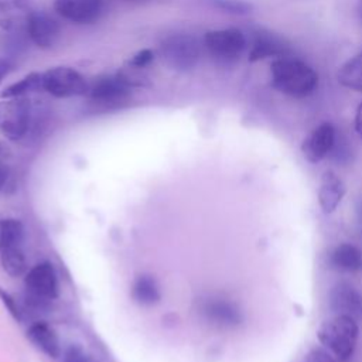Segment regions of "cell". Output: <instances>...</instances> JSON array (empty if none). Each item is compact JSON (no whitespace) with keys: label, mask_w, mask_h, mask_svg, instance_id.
<instances>
[{"label":"cell","mask_w":362,"mask_h":362,"mask_svg":"<svg viewBox=\"0 0 362 362\" xmlns=\"http://www.w3.org/2000/svg\"><path fill=\"white\" fill-rule=\"evenodd\" d=\"M41 86L49 95L64 99L88 93L86 79L71 66H52L41 74Z\"/></svg>","instance_id":"5b68a950"},{"label":"cell","mask_w":362,"mask_h":362,"mask_svg":"<svg viewBox=\"0 0 362 362\" xmlns=\"http://www.w3.org/2000/svg\"><path fill=\"white\" fill-rule=\"evenodd\" d=\"M64 362H98L89 354H86L81 346L71 345L64 354Z\"/></svg>","instance_id":"d4e9b609"},{"label":"cell","mask_w":362,"mask_h":362,"mask_svg":"<svg viewBox=\"0 0 362 362\" xmlns=\"http://www.w3.org/2000/svg\"><path fill=\"white\" fill-rule=\"evenodd\" d=\"M346 192L344 181L334 171L328 170L322 174L318 187V204L324 214H332L341 204Z\"/></svg>","instance_id":"9a60e30c"},{"label":"cell","mask_w":362,"mask_h":362,"mask_svg":"<svg viewBox=\"0 0 362 362\" xmlns=\"http://www.w3.org/2000/svg\"><path fill=\"white\" fill-rule=\"evenodd\" d=\"M61 33L59 24L44 11H31L27 17V34L38 48H51Z\"/></svg>","instance_id":"7c38bea8"},{"label":"cell","mask_w":362,"mask_h":362,"mask_svg":"<svg viewBox=\"0 0 362 362\" xmlns=\"http://www.w3.org/2000/svg\"><path fill=\"white\" fill-rule=\"evenodd\" d=\"M199 3L235 16H245L249 14L253 8V6L246 0H198Z\"/></svg>","instance_id":"603a6c76"},{"label":"cell","mask_w":362,"mask_h":362,"mask_svg":"<svg viewBox=\"0 0 362 362\" xmlns=\"http://www.w3.org/2000/svg\"><path fill=\"white\" fill-rule=\"evenodd\" d=\"M160 55L171 69L185 72L199 62L201 45L194 35L174 34L161 42Z\"/></svg>","instance_id":"3957f363"},{"label":"cell","mask_w":362,"mask_h":362,"mask_svg":"<svg viewBox=\"0 0 362 362\" xmlns=\"http://www.w3.org/2000/svg\"><path fill=\"white\" fill-rule=\"evenodd\" d=\"M132 298L141 305H153L160 301L161 294L156 280L151 276H139L132 286Z\"/></svg>","instance_id":"ac0fdd59"},{"label":"cell","mask_w":362,"mask_h":362,"mask_svg":"<svg viewBox=\"0 0 362 362\" xmlns=\"http://www.w3.org/2000/svg\"><path fill=\"white\" fill-rule=\"evenodd\" d=\"M304 362H338V361L325 349L315 348V349L310 351V354L305 356Z\"/></svg>","instance_id":"83f0119b"},{"label":"cell","mask_w":362,"mask_h":362,"mask_svg":"<svg viewBox=\"0 0 362 362\" xmlns=\"http://www.w3.org/2000/svg\"><path fill=\"white\" fill-rule=\"evenodd\" d=\"M359 337V328L355 318L348 315H334L325 320L318 331V341L339 362H346L355 352Z\"/></svg>","instance_id":"7a4b0ae2"},{"label":"cell","mask_w":362,"mask_h":362,"mask_svg":"<svg viewBox=\"0 0 362 362\" xmlns=\"http://www.w3.org/2000/svg\"><path fill=\"white\" fill-rule=\"evenodd\" d=\"M356 11H358V17H359V20L362 21V0H359V3H358V8H356Z\"/></svg>","instance_id":"d6a6232c"},{"label":"cell","mask_w":362,"mask_h":362,"mask_svg":"<svg viewBox=\"0 0 362 362\" xmlns=\"http://www.w3.org/2000/svg\"><path fill=\"white\" fill-rule=\"evenodd\" d=\"M30 100L25 96L0 100V133L8 140H20L28 130Z\"/></svg>","instance_id":"8992f818"},{"label":"cell","mask_w":362,"mask_h":362,"mask_svg":"<svg viewBox=\"0 0 362 362\" xmlns=\"http://www.w3.org/2000/svg\"><path fill=\"white\" fill-rule=\"evenodd\" d=\"M116 76L129 88L137 86V88H143V86H148V76L146 75V72L143 71V68H137V66H132L127 64V66H124L123 69H120Z\"/></svg>","instance_id":"cb8c5ba5"},{"label":"cell","mask_w":362,"mask_h":362,"mask_svg":"<svg viewBox=\"0 0 362 362\" xmlns=\"http://www.w3.org/2000/svg\"><path fill=\"white\" fill-rule=\"evenodd\" d=\"M337 130L332 123L324 122L318 124L303 141L301 151L307 161L320 163L327 156H329L332 146L335 143Z\"/></svg>","instance_id":"30bf717a"},{"label":"cell","mask_w":362,"mask_h":362,"mask_svg":"<svg viewBox=\"0 0 362 362\" xmlns=\"http://www.w3.org/2000/svg\"><path fill=\"white\" fill-rule=\"evenodd\" d=\"M154 59V52L148 48L140 49L137 51L130 59H129V65L132 66H137V68H146L151 61Z\"/></svg>","instance_id":"484cf974"},{"label":"cell","mask_w":362,"mask_h":362,"mask_svg":"<svg viewBox=\"0 0 362 362\" xmlns=\"http://www.w3.org/2000/svg\"><path fill=\"white\" fill-rule=\"evenodd\" d=\"M24 286L33 300L47 303L58 297V279L54 266L42 262L31 267L24 277Z\"/></svg>","instance_id":"52a82bcc"},{"label":"cell","mask_w":362,"mask_h":362,"mask_svg":"<svg viewBox=\"0 0 362 362\" xmlns=\"http://www.w3.org/2000/svg\"><path fill=\"white\" fill-rule=\"evenodd\" d=\"M54 8L68 21L90 24L100 17L103 0H54Z\"/></svg>","instance_id":"8fae6325"},{"label":"cell","mask_w":362,"mask_h":362,"mask_svg":"<svg viewBox=\"0 0 362 362\" xmlns=\"http://www.w3.org/2000/svg\"><path fill=\"white\" fill-rule=\"evenodd\" d=\"M0 263L10 277H20L27 273V259L21 245L0 249Z\"/></svg>","instance_id":"ffe728a7"},{"label":"cell","mask_w":362,"mask_h":362,"mask_svg":"<svg viewBox=\"0 0 362 362\" xmlns=\"http://www.w3.org/2000/svg\"><path fill=\"white\" fill-rule=\"evenodd\" d=\"M27 338L49 358H58L61 355V345L57 332L47 322H34L27 329Z\"/></svg>","instance_id":"2e32d148"},{"label":"cell","mask_w":362,"mask_h":362,"mask_svg":"<svg viewBox=\"0 0 362 362\" xmlns=\"http://www.w3.org/2000/svg\"><path fill=\"white\" fill-rule=\"evenodd\" d=\"M355 130L359 134V137H362V102L359 103L358 109H356V115H355Z\"/></svg>","instance_id":"f546056e"},{"label":"cell","mask_w":362,"mask_h":362,"mask_svg":"<svg viewBox=\"0 0 362 362\" xmlns=\"http://www.w3.org/2000/svg\"><path fill=\"white\" fill-rule=\"evenodd\" d=\"M329 154H332V157H334L338 163H344V161L349 160V157H351V151H349L348 144L345 143V140L338 139V136L335 137V143H334L332 150H331Z\"/></svg>","instance_id":"4316f807"},{"label":"cell","mask_w":362,"mask_h":362,"mask_svg":"<svg viewBox=\"0 0 362 362\" xmlns=\"http://www.w3.org/2000/svg\"><path fill=\"white\" fill-rule=\"evenodd\" d=\"M329 264L345 273H358L362 270V250L351 243H341L329 253Z\"/></svg>","instance_id":"e0dca14e"},{"label":"cell","mask_w":362,"mask_h":362,"mask_svg":"<svg viewBox=\"0 0 362 362\" xmlns=\"http://www.w3.org/2000/svg\"><path fill=\"white\" fill-rule=\"evenodd\" d=\"M338 82L352 90H362V51L349 58L338 71Z\"/></svg>","instance_id":"d6986e66"},{"label":"cell","mask_w":362,"mask_h":362,"mask_svg":"<svg viewBox=\"0 0 362 362\" xmlns=\"http://www.w3.org/2000/svg\"><path fill=\"white\" fill-rule=\"evenodd\" d=\"M42 89L41 86V74L38 72H31L25 75L23 79L18 82H14L8 85L6 89L0 92L1 99H10V98H18V96H25L30 92Z\"/></svg>","instance_id":"44dd1931"},{"label":"cell","mask_w":362,"mask_h":362,"mask_svg":"<svg viewBox=\"0 0 362 362\" xmlns=\"http://www.w3.org/2000/svg\"><path fill=\"white\" fill-rule=\"evenodd\" d=\"M204 44L215 61L219 64H233L246 49L247 41L240 30L223 28L208 31L204 37Z\"/></svg>","instance_id":"277c9868"},{"label":"cell","mask_w":362,"mask_h":362,"mask_svg":"<svg viewBox=\"0 0 362 362\" xmlns=\"http://www.w3.org/2000/svg\"><path fill=\"white\" fill-rule=\"evenodd\" d=\"M272 86L291 98L310 96L318 86L317 72L291 55L276 58L270 65Z\"/></svg>","instance_id":"6da1fadb"},{"label":"cell","mask_w":362,"mask_h":362,"mask_svg":"<svg viewBox=\"0 0 362 362\" xmlns=\"http://www.w3.org/2000/svg\"><path fill=\"white\" fill-rule=\"evenodd\" d=\"M328 303L335 315L362 317V293L346 281H338L331 287Z\"/></svg>","instance_id":"9c48e42d"},{"label":"cell","mask_w":362,"mask_h":362,"mask_svg":"<svg viewBox=\"0 0 362 362\" xmlns=\"http://www.w3.org/2000/svg\"><path fill=\"white\" fill-rule=\"evenodd\" d=\"M23 236L24 228L18 219L7 218L0 222V249L21 245Z\"/></svg>","instance_id":"7402d4cb"},{"label":"cell","mask_w":362,"mask_h":362,"mask_svg":"<svg viewBox=\"0 0 362 362\" xmlns=\"http://www.w3.org/2000/svg\"><path fill=\"white\" fill-rule=\"evenodd\" d=\"M291 54V47L288 41L266 28H259L253 33L252 45L249 49L247 59L250 62H257L266 58H281Z\"/></svg>","instance_id":"ba28073f"},{"label":"cell","mask_w":362,"mask_h":362,"mask_svg":"<svg viewBox=\"0 0 362 362\" xmlns=\"http://www.w3.org/2000/svg\"><path fill=\"white\" fill-rule=\"evenodd\" d=\"M10 69H11V64L7 59H1L0 58V82L10 72Z\"/></svg>","instance_id":"4dcf8cb0"},{"label":"cell","mask_w":362,"mask_h":362,"mask_svg":"<svg viewBox=\"0 0 362 362\" xmlns=\"http://www.w3.org/2000/svg\"><path fill=\"white\" fill-rule=\"evenodd\" d=\"M0 297H1V300H3V304H4V305L7 307V310L10 311V314H11L16 320H20V311H18V308H17L14 300H13L7 293H4V291H1V290H0Z\"/></svg>","instance_id":"f1b7e54d"},{"label":"cell","mask_w":362,"mask_h":362,"mask_svg":"<svg viewBox=\"0 0 362 362\" xmlns=\"http://www.w3.org/2000/svg\"><path fill=\"white\" fill-rule=\"evenodd\" d=\"M202 315L218 327L232 328L238 327L243 321L240 308L225 298H208L201 305Z\"/></svg>","instance_id":"4fadbf2b"},{"label":"cell","mask_w":362,"mask_h":362,"mask_svg":"<svg viewBox=\"0 0 362 362\" xmlns=\"http://www.w3.org/2000/svg\"><path fill=\"white\" fill-rule=\"evenodd\" d=\"M6 180H7V170L3 168V167H0V191H1V188H3V185H4V182H6Z\"/></svg>","instance_id":"1f68e13d"},{"label":"cell","mask_w":362,"mask_h":362,"mask_svg":"<svg viewBox=\"0 0 362 362\" xmlns=\"http://www.w3.org/2000/svg\"><path fill=\"white\" fill-rule=\"evenodd\" d=\"M89 98L100 105H119L130 95V88L116 75L99 78L89 89Z\"/></svg>","instance_id":"5bb4252c"}]
</instances>
